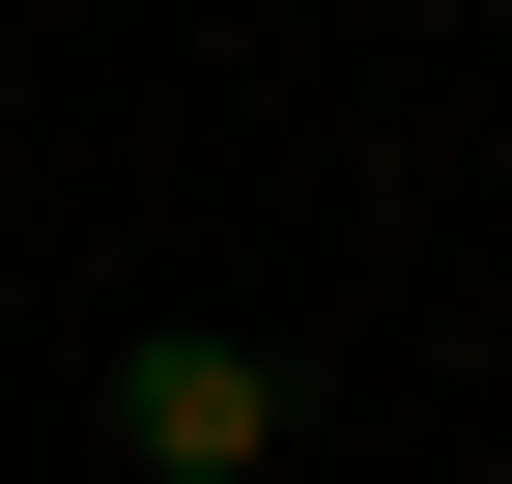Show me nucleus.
I'll return each mask as SVG.
<instances>
[{
  "label": "nucleus",
  "instance_id": "obj_1",
  "mask_svg": "<svg viewBox=\"0 0 512 484\" xmlns=\"http://www.w3.org/2000/svg\"><path fill=\"white\" fill-rule=\"evenodd\" d=\"M114 428H143L171 484H256L285 456V371H256V342H114Z\"/></svg>",
  "mask_w": 512,
  "mask_h": 484
}]
</instances>
